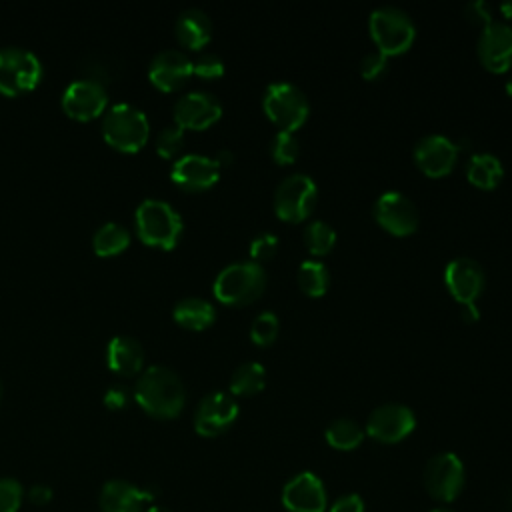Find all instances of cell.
Wrapping results in <instances>:
<instances>
[{"instance_id":"6da1fadb","label":"cell","mask_w":512,"mask_h":512,"mask_svg":"<svg viewBox=\"0 0 512 512\" xmlns=\"http://www.w3.org/2000/svg\"><path fill=\"white\" fill-rule=\"evenodd\" d=\"M134 400L154 418H174L184 408L186 388L172 368L152 364L140 372L134 384Z\"/></svg>"},{"instance_id":"7a4b0ae2","label":"cell","mask_w":512,"mask_h":512,"mask_svg":"<svg viewBox=\"0 0 512 512\" xmlns=\"http://www.w3.org/2000/svg\"><path fill=\"white\" fill-rule=\"evenodd\" d=\"M136 232L142 242L156 248H172L182 234V216L162 198H146L134 212Z\"/></svg>"},{"instance_id":"3957f363","label":"cell","mask_w":512,"mask_h":512,"mask_svg":"<svg viewBox=\"0 0 512 512\" xmlns=\"http://www.w3.org/2000/svg\"><path fill=\"white\" fill-rule=\"evenodd\" d=\"M102 134L110 146L122 152H134L146 144L150 120L142 108L130 102H116L104 112Z\"/></svg>"},{"instance_id":"277c9868","label":"cell","mask_w":512,"mask_h":512,"mask_svg":"<svg viewBox=\"0 0 512 512\" xmlns=\"http://www.w3.org/2000/svg\"><path fill=\"white\" fill-rule=\"evenodd\" d=\"M266 272L254 260H240L224 266L214 280V296L224 304H250L262 296Z\"/></svg>"},{"instance_id":"5b68a950","label":"cell","mask_w":512,"mask_h":512,"mask_svg":"<svg viewBox=\"0 0 512 512\" xmlns=\"http://www.w3.org/2000/svg\"><path fill=\"white\" fill-rule=\"evenodd\" d=\"M370 36L380 52L396 56L406 52L416 36V26L406 10L398 6H378L368 18Z\"/></svg>"},{"instance_id":"8992f818","label":"cell","mask_w":512,"mask_h":512,"mask_svg":"<svg viewBox=\"0 0 512 512\" xmlns=\"http://www.w3.org/2000/svg\"><path fill=\"white\" fill-rule=\"evenodd\" d=\"M262 106L266 116L280 126V130H298L310 112L306 94L290 82H272L262 94Z\"/></svg>"},{"instance_id":"52a82bcc","label":"cell","mask_w":512,"mask_h":512,"mask_svg":"<svg viewBox=\"0 0 512 512\" xmlns=\"http://www.w3.org/2000/svg\"><path fill=\"white\" fill-rule=\"evenodd\" d=\"M42 78L40 58L22 46H0V92L14 96L32 90Z\"/></svg>"},{"instance_id":"ba28073f","label":"cell","mask_w":512,"mask_h":512,"mask_svg":"<svg viewBox=\"0 0 512 512\" xmlns=\"http://www.w3.org/2000/svg\"><path fill=\"white\" fill-rule=\"evenodd\" d=\"M318 198L316 182L302 172L288 174L274 192V212L286 222H300L310 216Z\"/></svg>"},{"instance_id":"9c48e42d","label":"cell","mask_w":512,"mask_h":512,"mask_svg":"<svg viewBox=\"0 0 512 512\" xmlns=\"http://www.w3.org/2000/svg\"><path fill=\"white\" fill-rule=\"evenodd\" d=\"M466 484V470L454 452H440L424 466V486L438 502H452Z\"/></svg>"},{"instance_id":"30bf717a","label":"cell","mask_w":512,"mask_h":512,"mask_svg":"<svg viewBox=\"0 0 512 512\" xmlns=\"http://www.w3.org/2000/svg\"><path fill=\"white\" fill-rule=\"evenodd\" d=\"M414 428L416 416L412 408L400 402H386L370 412L364 432L382 444H396L410 436Z\"/></svg>"},{"instance_id":"8fae6325","label":"cell","mask_w":512,"mask_h":512,"mask_svg":"<svg viewBox=\"0 0 512 512\" xmlns=\"http://www.w3.org/2000/svg\"><path fill=\"white\" fill-rule=\"evenodd\" d=\"M238 402L232 394L216 390L206 394L194 412V430L200 436L214 438L226 432L238 418Z\"/></svg>"},{"instance_id":"7c38bea8","label":"cell","mask_w":512,"mask_h":512,"mask_svg":"<svg viewBox=\"0 0 512 512\" xmlns=\"http://www.w3.org/2000/svg\"><path fill=\"white\" fill-rule=\"evenodd\" d=\"M374 218L376 222L396 236L412 234L418 228L420 214L416 204L398 190L382 192L374 202Z\"/></svg>"},{"instance_id":"4fadbf2b","label":"cell","mask_w":512,"mask_h":512,"mask_svg":"<svg viewBox=\"0 0 512 512\" xmlns=\"http://www.w3.org/2000/svg\"><path fill=\"white\" fill-rule=\"evenodd\" d=\"M108 90L100 80L90 76L74 78L62 92L64 110L78 120H90L106 110Z\"/></svg>"},{"instance_id":"5bb4252c","label":"cell","mask_w":512,"mask_h":512,"mask_svg":"<svg viewBox=\"0 0 512 512\" xmlns=\"http://www.w3.org/2000/svg\"><path fill=\"white\" fill-rule=\"evenodd\" d=\"M282 506L286 512H326L324 482L308 470L292 476L282 488Z\"/></svg>"},{"instance_id":"9a60e30c","label":"cell","mask_w":512,"mask_h":512,"mask_svg":"<svg viewBox=\"0 0 512 512\" xmlns=\"http://www.w3.org/2000/svg\"><path fill=\"white\" fill-rule=\"evenodd\" d=\"M478 58L490 72H504L512 66V26L490 20L478 36Z\"/></svg>"},{"instance_id":"2e32d148","label":"cell","mask_w":512,"mask_h":512,"mask_svg":"<svg viewBox=\"0 0 512 512\" xmlns=\"http://www.w3.org/2000/svg\"><path fill=\"white\" fill-rule=\"evenodd\" d=\"M222 114L220 100L206 90H192L174 102V122L182 128L202 130L214 124Z\"/></svg>"},{"instance_id":"e0dca14e","label":"cell","mask_w":512,"mask_h":512,"mask_svg":"<svg viewBox=\"0 0 512 512\" xmlns=\"http://www.w3.org/2000/svg\"><path fill=\"white\" fill-rule=\"evenodd\" d=\"M412 154L426 176L440 178L454 168L458 160V146L444 134H428L414 144Z\"/></svg>"},{"instance_id":"ac0fdd59","label":"cell","mask_w":512,"mask_h":512,"mask_svg":"<svg viewBox=\"0 0 512 512\" xmlns=\"http://www.w3.org/2000/svg\"><path fill=\"white\" fill-rule=\"evenodd\" d=\"M444 282L448 292L460 304H464V302H476V298L484 290L486 276L480 262L468 256H458L446 264Z\"/></svg>"},{"instance_id":"d6986e66","label":"cell","mask_w":512,"mask_h":512,"mask_svg":"<svg viewBox=\"0 0 512 512\" xmlns=\"http://www.w3.org/2000/svg\"><path fill=\"white\" fill-rule=\"evenodd\" d=\"M220 176V164L206 154H184L174 160L170 178L184 190H206L216 184Z\"/></svg>"},{"instance_id":"ffe728a7","label":"cell","mask_w":512,"mask_h":512,"mask_svg":"<svg viewBox=\"0 0 512 512\" xmlns=\"http://www.w3.org/2000/svg\"><path fill=\"white\" fill-rule=\"evenodd\" d=\"M156 498V492L138 488L126 480H108L98 496L102 512H146Z\"/></svg>"},{"instance_id":"44dd1931","label":"cell","mask_w":512,"mask_h":512,"mask_svg":"<svg viewBox=\"0 0 512 512\" xmlns=\"http://www.w3.org/2000/svg\"><path fill=\"white\" fill-rule=\"evenodd\" d=\"M192 74V60L184 50L164 48L156 52L148 64V78L160 90H176Z\"/></svg>"},{"instance_id":"7402d4cb","label":"cell","mask_w":512,"mask_h":512,"mask_svg":"<svg viewBox=\"0 0 512 512\" xmlns=\"http://www.w3.org/2000/svg\"><path fill=\"white\" fill-rule=\"evenodd\" d=\"M106 362H108V368L116 374H122V376L136 374L142 370V364H144V348L136 338L118 334L106 346Z\"/></svg>"},{"instance_id":"603a6c76","label":"cell","mask_w":512,"mask_h":512,"mask_svg":"<svg viewBox=\"0 0 512 512\" xmlns=\"http://www.w3.org/2000/svg\"><path fill=\"white\" fill-rule=\"evenodd\" d=\"M176 36L180 40L182 46L198 50L202 48L210 36H212V20L210 16L196 6H190L186 10H182L176 18Z\"/></svg>"},{"instance_id":"cb8c5ba5","label":"cell","mask_w":512,"mask_h":512,"mask_svg":"<svg viewBox=\"0 0 512 512\" xmlns=\"http://www.w3.org/2000/svg\"><path fill=\"white\" fill-rule=\"evenodd\" d=\"M174 320L188 330H202L216 320V308L212 302L200 296H186L172 308Z\"/></svg>"},{"instance_id":"d4e9b609","label":"cell","mask_w":512,"mask_h":512,"mask_svg":"<svg viewBox=\"0 0 512 512\" xmlns=\"http://www.w3.org/2000/svg\"><path fill=\"white\" fill-rule=\"evenodd\" d=\"M502 176H504V168H502V162L498 156H494L490 152H476L468 158L466 178L474 186L492 190L500 184Z\"/></svg>"},{"instance_id":"484cf974","label":"cell","mask_w":512,"mask_h":512,"mask_svg":"<svg viewBox=\"0 0 512 512\" xmlns=\"http://www.w3.org/2000/svg\"><path fill=\"white\" fill-rule=\"evenodd\" d=\"M130 244V232L120 222H104L92 236V248L100 256H114Z\"/></svg>"},{"instance_id":"4316f807","label":"cell","mask_w":512,"mask_h":512,"mask_svg":"<svg viewBox=\"0 0 512 512\" xmlns=\"http://www.w3.org/2000/svg\"><path fill=\"white\" fill-rule=\"evenodd\" d=\"M266 384V370L260 362L248 360L242 362L230 378V392L236 396H252L258 394Z\"/></svg>"},{"instance_id":"83f0119b","label":"cell","mask_w":512,"mask_h":512,"mask_svg":"<svg viewBox=\"0 0 512 512\" xmlns=\"http://www.w3.org/2000/svg\"><path fill=\"white\" fill-rule=\"evenodd\" d=\"M324 438L336 450H354L364 440V428L352 418H336L328 424Z\"/></svg>"},{"instance_id":"f1b7e54d","label":"cell","mask_w":512,"mask_h":512,"mask_svg":"<svg viewBox=\"0 0 512 512\" xmlns=\"http://www.w3.org/2000/svg\"><path fill=\"white\" fill-rule=\"evenodd\" d=\"M298 286L302 288L304 294L308 296H322L328 290L330 284V272L324 262L308 258L300 264L298 274H296Z\"/></svg>"},{"instance_id":"f546056e","label":"cell","mask_w":512,"mask_h":512,"mask_svg":"<svg viewBox=\"0 0 512 512\" xmlns=\"http://www.w3.org/2000/svg\"><path fill=\"white\" fill-rule=\"evenodd\" d=\"M302 238H304L306 250L312 256H324L336 244V230L324 220H312L310 224H306Z\"/></svg>"},{"instance_id":"4dcf8cb0","label":"cell","mask_w":512,"mask_h":512,"mask_svg":"<svg viewBox=\"0 0 512 512\" xmlns=\"http://www.w3.org/2000/svg\"><path fill=\"white\" fill-rule=\"evenodd\" d=\"M278 330H280L278 316L270 310H264L252 320L250 338H252V342H256L260 346H266V344H272L276 340Z\"/></svg>"},{"instance_id":"1f68e13d","label":"cell","mask_w":512,"mask_h":512,"mask_svg":"<svg viewBox=\"0 0 512 512\" xmlns=\"http://www.w3.org/2000/svg\"><path fill=\"white\" fill-rule=\"evenodd\" d=\"M298 150L300 146L294 132L278 130L270 142V154L276 164H292L298 156Z\"/></svg>"},{"instance_id":"d6a6232c","label":"cell","mask_w":512,"mask_h":512,"mask_svg":"<svg viewBox=\"0 0 512 512\" xmlns=\"http://www.w3.org/2000/svg\"><path fill=\"white\" fill-rule=\"evenodd\" d=\"M184 146V128L174 124L164 126L156 136V152L164 158L176 156Z\"/></svg>"},{"instance_id":"836d02e7","label":"cell","mask_w":512,"mask_h":512,"mask_svg":"<svg viewBox=\"0 0 512 512\" xmlns=\"http://www.w3.org/2000/svg\"><path fill=\"white\" fill-rule=\"evenodd\" d=\"M24 502V488L16 478H0V512H18Z\"/></svg>"},{"instance_id":"e575fe53","label":"cell","mask_w":512,"mask_h":512,"mask_svg":"<svg viewBox=\"0 0 512 512\" xmlns=\"http://www.w3.org/2000/svg\"><path fill=\"white\" fill-rule=\"evenodd\" d=\"M192 74L200 78H220L224 74V60L216 52H202L192 60Z\"/></svg>"},{"instance_id":"d590c367","label":"cell","mask_w":512,"mask_h":512,"mask_svg":"<svg viewBox=\"0 0 512 512\" xmlns=\"http://www.w3.org/2000/svg\"><path fill=\"white\" fill-rule=\"evenodd\" d=\"M278 252V236L274 232H260L250 242V256L254 262L260 264V260H268Z\"/></svg>"},{"instance_id":"8d00e7d4","label":"cell","mask_w":512,"mask_h":512,"mask_svg":"<svg viewBox=\"0 0 512 512\" xmlns=\"http://www.w3.org/2000/svg\"><path fill=\"white\" fill-rule=\"evenodd\" d=\"M386 62H388V56L384 52H380L378 48H374L364 54V58L360 62V74L366 80H374L386 70Z\"/></svg>"},{"instance_id":"74e56055","label":"cell","mask_w":512,"mask_h":512,"mask_svg":"<svg viewBox=\"0 0 512 512\" xmlns=\"http://www.w3.org/2000/svg\"><path fill=\"white\" fill-rule=\"evenodd\" d=\"M330 512H364V500L360 494H354V492L338 496L332 502Z\"/></svg>"},{"instance_id":"f35d334b","label":"cell","mask_w":512,"mask_h":512,"mask_svg":"<svg viewBox=\"0 0 512 512\" xmlns=\"http://www.w3.org/2000/svg\"><path fill=\"white\" fill-rule=\"evenodd\" d=\"M128 390L124 386H110L106 392H104V404L112 410H118V408H124L128 404Z\"/></svg>"},{"instance_id":"ab89813d","label":"cell","mask_w":512,"mask_h":512,"mask_svg":"<svg viewBox=\"0 0 512 512\" xmlns=\"http://www.w3.org/2000/svg\"><path fill=\"white\" fill-rule=\"evenodd\" d=\"M466 14H468V18H470V20H474V22H482V24H488V22L492 20L488 4H486V2H482V0H474V2L466 4Z\"/></svg>"},{"instance_id":"60d3db41","label":"cell","mask_w":512,"mask_h":512,"mask_svg":"<svg viewBox=\"0 0 512 512\" xmlns=\"http://www.w3.org/2000/svg\"><path fill=\"white\" fill-rule=\"evenodd\" d=\"M28 500L32 502V504H36V506H46V504H50V500H52V488L50 486H46V484H34L30 490H28Z\"/></svg>"},{"instance_id":"b9f144b4","label":"cell","mask_w":512,"mask_h":512,"mask_svg":"<svg viewBox=\"0 0 512 512\" xmlns=\"http://www.w3.org/2000/svg\"><path fill=\"white\" fill-rule=\"evenodd\" d=\"M460 310H462V318L466 322H476L480 318L476 302H464V304H460Z\"/></svg>"},{"instance_id":"7bdbcfd3","label":"cell","mask_w":512,"mask_h":512,"mask_svg":"<svg viewBox=\"0 0 512 512\" xmlns=\"http://www.w3.org/2000/svg\"><path fill=\"white\" fill-rule=\"evenodd\" d=\"M232 158H234V154H232L230 150H220V152L214 156V160L220 164V168H222L224 164H230Z\"/></svg>"},{"instance_id":"ee69618b","label":"cell","mask_w":512,"mask_h":512,"mask_svg":"<svg viewBox=\"0 0 512 512\" xmlns=\"http://www.w3.org/2000/svg\"><path fill=\"white\" fill-rule=\"evenodd\" d=\"M500 10H502V14H504L506 18H510V20H512V0H510V2L500 4Z\"/></svg>"},{"instance_id":"f6af8a7d","label":"cell","mask_w":512,"mask_h":512,"mask_svg":"<svg viewBox=\"0 0 512 512\" xmlns=\"http://www.w3.org/2000/svg\"><path fill=\"white\" fill-rule=\"evenodd\" d=\"M146 512H172V510H168V508H164V506H160V504H152Z\"/></svg>"},{"instance_id":"bcb514c9","label":"cell","mask_w":512,"mask_h":512,"mask_svg":"<svg viewBox=\"0 0 512 512\" xmlns=\"http://www.w3.org/2000/svg\"><path fill=\"white\" fill-rule=\"evenodd\" d=\"M504 88H506V92L512 96V76L506 80V86H504Z\"/></svg>"},{"instance_id":"7dc6e473","label":"cell","mask_w":512,"mask_h":512,"mask_svg":"<svg viewBox=\"0 0 512 512\" xmlns=\"http://www.w3.org/2000/svg\"><path fill=\"white\" fill-rule=\"evenodd\" d=\"M430 512H454V510H450V508H444V506H438V508H432Z\"/></svg>"},{"instance_id":"c3c4849f","label":"cell","mask_w":512,"mask_h":512,"mask_svg":"<svg viewBox=\"0 0 512 512\" xmlns=\"http://www.w3.org/2000/svg\"><path fill=\"white\" fill-rule=\"evenodd\" d=\"M0 398H2V382H0Z\"/></svg>"}]
</instances>
